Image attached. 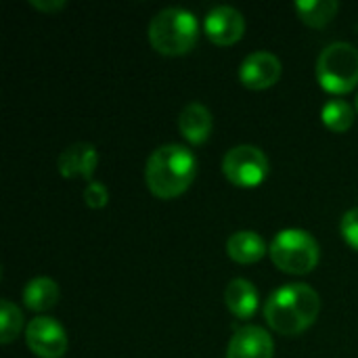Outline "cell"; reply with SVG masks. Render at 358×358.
<instances>
[{"mask_svg":"<svg viewBox=\"0 0 358 358\" xmlns=\"http://www.w3.org/2000/svg\"><path fill=\"white\" fill-rule=\"evenodd\" d=\"M321 120L323 124L331 130V132H348L355 124V109L348 101L342 99H334L327 101L321 109Z\"/></svg>","mask_w":358,"mask_h":358,"instance_id":"e0dca14e","label":"cell"},{"mask_svg":"<svg viewBox=\"0 0 358 358\" xmlns=\"http://www.w3.org/2000/svg\"><path fill=\"white\" fill-rule=\"evenodd\" d=\"M178 130L185 136L187 143L199 147V145H203L210 138V134L214 130V117H212L210 109L203 103L193 101V103H189L180 111V115H178Z\"/></svg>","mask_w":358,"mask_h":358,"instance_id":"7c38bea8","label":"cell"},{"mask_svg":"<svg viewBox=\"0 0 358 358\" xmlns=\"http://www.w3.org/2000/svg\"><path fill=\"white\" fill-rule=\"evenodd\" d=\"M197 176V159L193 151L182 145L157 147L145 166L147 189L159 199H174L182 195Z\"/></svg>","mask_w":358,"mask_h":358,"instance_id":"7a4b0ae2","label":"cell"},{"mask_svg":"<svg viewBox=\"0 0 358 358\" xmlns=\"http://www.w3.org/2000/svg\"><path fill=\"white\" fill-rule=\"evenodd\" d=\"M317 80L329 94H346L358 86V48L348 42L329 44L317 59Z\"/></svg>","mask_w":358,"mask_h":358,"instance_id":"5b68a950","label":"cell"},{"mask_svg":"<svg viewBox=\"0 0 358 358\" xmlns=\"http://www.w3.org/2000/svg\"><path fill=\"white\" fill-rule=\"evenodd\" d=\"M321 313L319 294L304 283H287L273 292L264 304L268 327L281 336L294 338L315 325Z\"/></svg>","mask_w":358,"mask_h":358,"instance_id":"6da1fadb","label":"cell"},{"mask_svg":"<svg viewBox=\"0 0 358 358\" xmlns=\"http://www.w3.org/2000/svg\"><path fill=\"white\" fill-rule=\"evenodd\" d=\"M27 348L40 358H63L69 342L63 325L50 317H36L25 327Z\"/></svg>","mask_w":358,"mask_h":358,"instance_id":"52a82bcc","label":"cell"},{"mask_svg":"<svg viewBox=\"0 0 358 358\" xmlns=\"http://www.w3.org/2000/svg\"><path fill=\"white\" fill-rule=\"evenodd\" d=\"M29 4L34 6V8H38V10H42V13H59V10H63L65 8V2L63 0H29Z\"/></svg>","mask_w":358,"mask_h":358,"instance_id":"44dd1931","label":"cell"},{"mask_svg":"<svg viewBox=\"0 0 358 358\" xmlns=\"http://www.w3.org/2000/svg\"><path fill=\"white\" fill-rule=\"evenodd\" d=\"M203 34L216 46H233L245 34V19L233 6H216L203 19Z\"/></svg>","mask_w":358,"mask_h":358,"instance_id":"9c48e42d","label":"cell"},{"mask_svg":"<svg viewBox=\"0 0 358 358\" xmlns=\"http://www.w3.org/2000/svg\"><path fill=\"white\" fill-rule=\"evenodd\" d=\"M199 38V21L191 10L172 6L159 10L149 23L151 46L166 57H180L195 48Z\"/></svg>","mask_w":358,"mask_h":358,"instance_id":"3957f363","label":"cell"},{"mask_svg":"<svg viewBox=\"0 0 358 358\" xmlns=\"http://www.w3.org/2000/svg\"><path fill=\"white\" fill-rule=\"evenodd\" d=\"M355 105H357V113H358V94H357V103H355Z\"/></svg>","mask_w":358,"mask_h":358,"instance_id":"7402d4cb","label":"cell"},{"mask_svg":"<svg viewBox=\"0 0 358 358\" xmlns=\"http://www.w3.org/2000/svg\"><path fill=\"white\" fill-rule=\"evenodd\" d=\"M84 201H86V206L92 208V210L105 208L107 201H109V191H107V187H105L103 182H96V180L88 182L86 189H84Z\"/></svg>","mask_w":358,"mask_h":358,"instance_id":"d6986e66","label":"cell"},{"mask_svg":"<svg viewBox=\"0 0 358 358\" xmlns=\"http://www.w3.org/2000/svg\"><path fill=\"white\" fill-rule=\"evenodd\" d=\"M340 231H342V237L344 241L358 252V208L348 210L344 216H342V222H340Z\"/></svg>","mask_w":358,"mask_h":358,"instance_id":"ffe728a7","label":"cell"},{"mask_svg":"<svg viewBox=\"0 0 358 358\" xmlns=\"http://www.w3.org/2000/svg\"><path fill=\"white\" fill-rule=\"evenodd\" d=\"M281 71L283 67L277 55L268 50H256L239 65V80L248 90H266L279 82Z\"/></svg>","mask_w":358,"mask_h":358,"instance_id":"ba28073f","label":"cell"},{"mask_svg":"<svg viewBox=\"0 0 358 358\" xmlns=\"http://www.w3.org/2000/svg\"><path fill=\"white\" fill-rule=\"evenodd\" d=\"M222 172L227 180L235 187L256 189L266 180L271 172V164L260 147L239 145L227 151L222 159Z\"/></svg>","mask_w":358,"mask_h":358,"instance_id":"8992f818","label":"cell"},{"mask_svg":"<svg viewBox=\"0 0 358 358\" xmlns=\"http://www.w3.org/2000/svg\"><path fill=\"white\" fill-rule=\"evenodd\" d=\"M224 302H227V308L231 310L233 317L245 321V319H252L256 315L260 298H258V292H256L252 281L237 277L227 285Z\"/></svg>","mask_w":358,"mask_h":358,"instance_id":"5bb4252c","label":"cell"},{"mask_svg":"<svg viewBox=\"0 0 358 358\" xmlns=\"http://www.w3.org/2000/svg\"><path fill=\"white\" fill-rule=\"evenodd\" d=\"M268 256L273 264L287 275H308L321 260V248L308 231L285 229L271 241Z\"/></svg>","mask_w":358,"mask_h":358,"instance_id":"277c9868","label":"cell"},{"mask_svg":"<svg viewBox=\"0 0 358 358\" xmlns=\"http://www.w3.org/2000/svg\"><path fill=\"white\" fill-rule=\"evenodd\" d=\"M23 302L34 313H46L59 302V285L48 277H36L25 285Z\"/></svg>","mask_w":358,"mask_h":358,"instance_id":"9a60e30c","label":"cell"},{"mask_svg":"<svg viewBox=\"0 0 358 358\" xmlns=\"http://www.w3.org/2000/svg\"><path fill=\"white\" fill-rule=\"evenodd\" d=\"M273 355L275 342L268 331L258 325L237 329L227 348V358H273Z\"/></svg>","mask_w":358,"mask_h":358,"instance_id":"30bf717a","label":"cell"},{"mask_svg":"<svg viewBox=\"0 0 358 358\" xmlns=\"http://www.w3.org/2000/svg\"><path fill=\"white\" fill-rule=\"evenodd\" d=\"M23 329V315L21 310L10 302V300H2L0 304V342L2 344H10L17 340V336Z\"/></svg>","mask_w":358,"mask_h":358,"instance_id":"ac0fdd59","label":"cell"},{"mask_svg":"<svg viewBox=\"0 0 358 358\" xmlns=\"http://www.w3.org/2000/svg\"><path fill=\"white\" fill-rule=\"evenodd\" d=\"M227 254L237 264H256L268 254V245L256 231H237L227 241Z\"/></svg>","mask_w":358,"mask_h":358,"instance_id":"4fadbf2b","label":"cell"},{"mask_svg":"<svg viewBox=\"0 0 358 358\" xmlns=\"http://www.w3.org/2000/svg\"><path fill=\"white\" fill-rule=\"evenodd\" d=\"M99 164V151L90 143H73L59 155V174L63 178H84L92 182Z\"/></svg>","mask_w":358,"mask_h":358,"instance_id":"8fae6325","label":"cell"},{"mask_svg":"<svg viewBox=\"0 0 358 358\" xmlns=\"http://www.w3.org/2000/svg\"><path fill=\"white\" fill-rule=\"evenodd\" d=\"M340 10V4L336 0H298L296 13L298 17L315 29H321L329 25Z\"/></svg>","mask_w":358,"mask_h":358,"instance_id":"2e32d148","label":"cell"}]
</instances>
